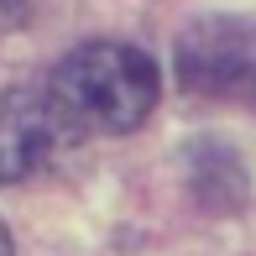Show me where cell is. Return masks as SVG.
Here are the masks:
<instances>
[{
	"mask_svg": "<svg viewBox=\"0 0 256 256\" xmlns=\"http://www.w3.org/2000/svg\"><path fill=\"white\" fill-rule=\"evenodd\" d=\"M21 10H26V0H0V21H16Z\"/></svg>",
	"mask_w": 256,
	"mask_h": 256,
	"instance_id": "4",
	"label": "cell"
},
{
	"mask_svg": "<svg viewBox=\"0 0 256 256\" xmlns=\"http://www.w3.org/2000/svg\"><path fill=\"white\" fill-rule=\"evenodd\" d=\"M52 100L74 131H136L157 104V63L131 42H84L58 63Z\"/></svg>",
	"mask_w": 256,
	"mask_h": 256,
	"instance_id": "1",
	"label": "cell"
},
{
	"mask_svg": "<svg viewBox=\"0 0 256 256\" xmlns=\"http://www.w3.org/2000/svg\"><path fill=\"white\" fill-rule=\"evenodd\" d=\"M68 136L78 131L52 100V89H6L0 94V183H21L42 172L63 152Z\"/></svg>",
	"mask_w": 256,
	"mask_h": 256,
	"instance_id": "2",
	"label": "cell"
},
{
	"mask_svg": "<svg viewBox=\"0 0 256 256\" xmlns=\"http://www.w3.org/2000/svg\"><path fill=\"white\" fill-rule=\"evenodd\" d=\"M178 74L199 94H256V26L199 21L178 42Z\"/></svg>",
	"mask_w": 256,
	"mask_h": 256,
	"instance_id": "3",
	"label": "cell"
},
{
	"mask_svg": "<svg viewBox=\"0 0 256 256\" xmlns=\"http://www.w3.org/2000/svg\"><path fill=\"white\" fill-rule=\"evenodd\" d=\"M0 256H16V251H10V236H6V225H0Z\"/></svg>",
	"mask_w": 256,
	"mask_h": 256,
	"instance_id": "5",
	"label": "cell"
}]
</instances>
